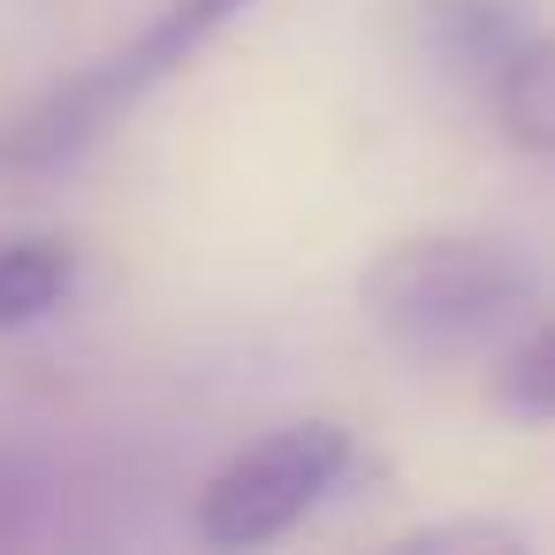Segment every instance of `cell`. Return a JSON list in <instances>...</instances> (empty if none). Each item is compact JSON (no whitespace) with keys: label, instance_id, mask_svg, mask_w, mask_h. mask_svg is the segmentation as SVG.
Returning <instances> with one entry per match:
<instances>
[{"label":"cell","instance_id":"cell-5","mask_svg":"<svg viewBox=\"0 0 555 555\" xmlns=\"http://www.w3.org/2000/svg\"><path fill=\"white\" fill-rule=\"evenodd\" d=\"M494 122L509 145L555 160V39H525L494 69Z\"/></svg>","mask_w":555,"mask_h":555},{"label":"cell","instance_id":"cell-3","mask_svg":"<svg viewBox=\"0 0 555 555\" xmlns=\"http://www.w3.org/2000/svg\"><path fill=\"white\" fill-rule=\"evenodd\" d=\"M130 107V92H122V77H115V62H92V69H77V77H62L54 92H39L9 130H0V168H69L100 130H115V115Z\"/></svg>","mask_w":555,"mask_h":555},{"label":"cell","instance_id":"cell-2","mask_svg":"<svg viewBox=\"0 0 555 555\" xmlns=\"http://www.w3.org/2000/svg\"><path fill=\"white\" fill-rule=\"evenodd\" d=\"M358 472V441L335 418H297L274 426L267 441L236 449L206 487H198V540L214 547H259L305 525L343 479Z\"/></svg>","mask_w":555,"mask_h":555},{"label":"cell","instance_id":"cell-7","mask_svg":"<svg viewBox=\"0 0 555 555\" xmlns=\"http://www.w3.org/2000/svg\"><path fill=\"white\" fill-rule=\"evenodd\" d=\"M502 396H509V411H525V418H555V327L532 335V343L502 365Z\"/></svg>","mask_w":555,"mask_h":555},{"label":"cell","instance_id":"cell-8","mask_svg":"<svg viewBox=\"0 0 555 555\" xmlns=\"http://www.w3.org/2000/svg\"><path fill=\"white\" fill-rule=\"evenodd\" d=\"M31 532V479L0 456V540H24Z\"/></svg>","mask_w":555,"mask_h":555},{"label":"cell","instance_id":"cell-1","mask_svg":"<svg viewBox=\"0 0 555 555\" xmlns=\"http://www.w3.org/2000/svg\"><path fill=\"white\" fill-rule=\"evenodd\" d=\"M532 297V267L487 236H418L365 267V320L411 358H456Z\"/></svg>","mask_w":555,"mask_h":555},{"label":"cell","instance_id":"cell-4","mask_svg":"<svg viewBox=\"0 0 555 555\" xmlns=\"http://www.w3.org/2000/svg\"><path fill=\"white\" fill-rule=\"evenodd\" d=\"M244 9H251V0H168V9H160V16L122 47V54H107V62H115V77H122V92H130V100H145L160 77H176V69H183V62H191L221 24H236Z\"/></svg>","mask_w":555,"mask_h":555},{"label":"cell","instance_id":"cell-9","mask_svg":"<svg viewBox=\"0 0 555 555\" xmlns=\"http://www.w3.org/2000/svg\"><path fill=\"white\" fill-rule=\"evenodd\" d=\"M517 532L502 525H441V532H411V547H509Z\"/></svg>","mask_w":555,"mask_h":555},{"label":"cell","instance_id":"cell-6","mask_svg":"<svg viewBox=\"0 0 555 555\" xmlns=\"http://www.w3.org/2000/svg\"><path fill=\"white\" fill-rule=\"evenodd\" d=\"M69 289H77V251L62 236L0 244V327H31V320L62 312Z\"/></svg>","mask_w":555,"mask_h":555}]
</instances>
